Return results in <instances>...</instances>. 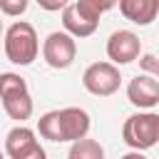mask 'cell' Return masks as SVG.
Masks as SVG:
<instances>
[{
  "mask_svg": "<svg viewBox=\"0 0 159 159\" xmlns=\"http://www.w3.org/2000/svg\"><path fill=\"white\" fill-rule=\"evenodd\" d=\"M37 52H40V40L30 22L17 20L5 30V57L12 65L20 67L32 65L37 60Z\"/></svg>",
  "mask_w": 159,
  "mask_h": 159,
  "instance_id": "1",
  "label": "cell"
},
{
  "mask_svg": "<svg viewBox=\"0 0 159 159\" xmlns=\"http://www.w3.org/2000/svg\"><path fill=\"white\" fill-rule=\"evenodd\" d=\"M122 139L127 147L137 152L152 149L159 142V114L147 109V112H137L127 117L122 124Z\"/></svg>",
  "mask_w": 159,
  "mask_h": 159,
  "instance_id": "2",
  "label": "cell"
},
{
  "mask_svg": "<svg viewBox=\"0 0 159 159\" xmlns=\"http://www.w3.org/2000/svg\"><path fill=\"white\" fill-rule=\"evenodd\" d=\"M82 84L89 94L94 97H109L119 89L122 84V75H119V67L112 65V62H94L84 70L82 75Z\"/></svg>",
  "mask_w": 159,
  "mask_h": 159,
  "instance_id": "3",
  "label": "cell"
},
{
  "mask_svg": "<svg viewBox=\"0 0 159 159\" xmlns=\"http://www.w3.org/2000/svg\"><path fill=\"white\" fill-rule=\"evenodd\" d=\"M42 57L55 70H67L77 57V42L70 32H50L42 42Z\"/></svg>",
  "mask_w": 159,
  "mask_h": 159,
  "instance_id": "4",
  "label": "cell"
},
{
  "mask_svg": "<svg viewBox=\"0 0 159 159\" xmlns=\"http://www.w3.org/2000/svg\"><path fill=\"white\" fill-rule=\"evenodd\" d=\"M99 17L94 10H89L82 0L72 2V5H65L62 7V25H65V32H70L72 37H89L94 35L97 25H99Z\"/></svg>",
  "mask_w": 159,
  "mask_h": 159,
  "instance_id": "5",
  "label": "cell"
},
{
  "mask_svg": "<svg viewBox=\"0 0 159 159\" xmlns=\"http://www.w3.org/2000/svg\"><path fill=\"white\" fill-rule=\"evenodd\" d=\"M142 55V40L132 30H114L107 40V57L112 65H129L139 60Z\"/></svg>",
  "mask_w": 159,
  "mask_h": 159,
  "instance_id": "6",
  "label": "cell"
},
{
  "mask_svg": "<svg viewBox=\"0 0 159 159\" xmlns=\"http://www.w3.org/2000/svg\"><path fill=\"white\" fill-rule=\"evenodd\" d=\"M127 99L139 109H152L159 104V80L152 75H137L127 84Z\"/></svg>",
  "mask_w": 159,
  "mask_h": 159,
  "instance_id": "7",
  "label": "cell"
},
{
  "mask_svg": "<svg viewBox=\"0 0 159 159\" xmlns=\"http://www.w3.org/2000/svg\"><path fill=\"white\" fill-rule=\"evenodd\" d=\"M60 124H62V142H77L89 134L92 119L80 107H65L60 109Z\"/></svg>",
  "mask_w": 159,
  "mask_h": 159,
  "instance_id": "8",
  "label": "cell"
},
{
  "mask_svg": "<svg viewBox=\"0 0 159 159\" xmlns=\"http://www.w3.org/2000/svg\"><path fill=\"white\" fill-rule=\"evenodd\" d=\"M119 12L134 25H152L159 15V0H119Z\"/></svg>",
  "mask_w": 159,
  "mask_h": 159,
  "instance_id": "9",
  "label": "cell"
},
{
  "mask_svg": "<svg viewBox=\"0 0 159 159\" xmlns=\"http://www.w3.org/2000/svg\"><path fill=\"white\" fill-rule=\"evenodd\" d=\"M35 144H37V137H35V132H32L30 127H25V124L12 127V129L7 132V137H5V152H7L10 159L22 157V154L30 152Z\"/></svg>",
  "mask_w": 159,
  "mask_h": 159,
  "instance_id": "10",
  "label": "cell"
},
{
  "mask_svg": "<svg viewBox=\"0 0 159 159\" xmlns=\"http://www.w3.org/2000/svg\"><path fill=\"white\" fill-rule=\"evenodd\" d=\"M2 109H5V114H7L10 119H15V122H20V124H22L25 119H30V117H32L35 104H32L30 92H20V94L2 97Z\"/></svg>",
  "mask_w": 159,
  "mask_h": 159,
  "instance_id": "11",
  "label": "cell"
},
{
  "mask_svg": "<svg viewBox=\"0 0 159 159\" xmlns=\"http://www.w3.org/2000/svg\"><path fill=\"white\" fill-rule=\"evenodd\" d=\"M67 159H104V149L97 139L82 137V139L72 142V147L67 152Z\"/></svg>",
  "mask_w": 159,
  "mask_h": 159,
  "instance_id": "12",
  "label": "cell"
},
{
  "mask_svg": "<svg viewBox=\"0 0 159 159\" xmlns=\"http://www.w3.org/2000/svg\"><path fill=\"white\" fill-rule=\"evenodd\" d=\"M37 132L42 139L62 142V124H60V109H50L37 119Z\"/></svg>",
  "mask_w": 159,
  "mask_h": 159,
  "instance_id": "13",
  "label": "cell"
},
{
  "mask_svg": "<svg viewBox=\"0 0 159 159\" xmlns=\"http://www.w3.org/2000/svg\"><path fill=\"white\" fill-rule=\"evenodd\" d=\"M20 92H27L25 77H20L15 72H0V99L10 97V94H20Z\"/></svg>",
  "mask_w": 159,
  "mask_h": 159,
  "instance_id": "14",
  "label": "cell"
},
{
  "mask_svg": "<svg viewBox=\"0 0 159 159\" xmlns=\"http://www.w3.org/2000/svg\"><path fill=\"white\" fill-rule=\"evenodd\" d=\"M30 0H0V10L10 17H20L25 10H27Z\"/></svg>",
  "mask_w": 159,
  "mask_h": 159,
  "instance_id": "15",
  "label": "cell"
},
{
  "mask_svg": "<svg viewBox=\"0 0 159 159\" xmlns=\"http://www.w3.org/2000/svg\"><path fill=\"white\" fill-rule=\"evenodd\" d=\"M139 67H142L147 75H152V77L159 80V60H157L154 55H139Z\"/></svg>",
  "mask_w": 159,
  "mask_h": 159,
  "instance_id": "16",
  "label": "cell"
},
{
  "mask_svg": "<svg viewBox=\"0 0 159 159\" xmlns=\"http://www.w3.org/2000/svg\"><path fill=\"white\" fill-rule=\"evenodd\" d=\"M82 2H84V5L89 7V10H94L97 15H102V12L112 10V7H114V5L119 2V0H82Z\"/></svg>",
  "mask_w": 159,
  "mask_h": 159,
  "instance_id": "17",
  "label": "cell"
},
{
  "mask_svg": "<svg viewBox=\"0 0 159 159\" xmlns=\"http://www.w3.org/2000/svg\"><path fill=\"white\" fill-rule=\"evenodd\" d=\"M42 10H47V12H55V10H62L65 5H67V0H35Z\"/></svg>",
  "mask_w": 159,
  "mask_h": 159,
  "instance_id": "18",
  "label": "cell"
},
{
  "mask_svg": "<svg viewBox=\"0 0 159 159\" xmlns=\"http://www.w3.org/2000/svg\"><path fill=\"white\" fill-rule=\"evenodd\" d=\"M17 159H47V152H45V149L40 147V142H37L30 152H25V154H22V157H17Z\"/></svg>",
  "mask_w": 159,
  "mask_h": 159,
  "instance_id": "19",
  "label": "cell"
},
{
  "mask_svg": "<svg viewBox=\"0 0 159 159\" xmlns=\"http://www.w3.org/2000/svg\"><path fill=\"white\" fill-rule=\"evenodd\" d=\"M122 159H147V157H144L142 152H137V149H132V152H127V154H124Z\"/></svg>",
  "mask_w": 159,
  "mask_h": 159,
  "instance_id": "20",
  "label": "cell"
},
{
  "mask_svg": "<svg viewBox=\"0 0 159 159\" xmlns=\"http://www.w3.org/2000/svg\"><path fill=\"white\" fill-rule=\"evenodd\" d=\"M0 35H2V20H0Z\"/></svg>",
  "mask_w": 159,
  "mask_h": 159,
  "instance_id": "21",
  "label": "cell"
},
{
  "mask_svg": "<svg viewBox=\"0 0 159 159\" xmlns=\"http://www.w3.org/2000/svg\"><path fill=\"white\" fill-rule=\"evenodd\" d=\"M0 159H5V157H2V152H0Z\"/></svg>",
  "mask_w": 159,
  "mask_h": 159,
  "instance_id": "22",
  "label": "cell"
}]
</instances>
